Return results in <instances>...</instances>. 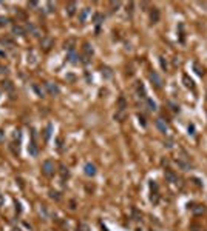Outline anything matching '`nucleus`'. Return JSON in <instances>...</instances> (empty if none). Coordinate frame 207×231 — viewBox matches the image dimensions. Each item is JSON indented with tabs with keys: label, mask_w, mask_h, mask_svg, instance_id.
I'll return each instance as SVG.
<instances>
[{
	"label": "nucleus",
	"mask_w": 207,
	"mask_h": 231,
	"mask_svg": "<svg viewBox=\"0 0 207 231\" xmlns=\"http://www.w3.org/2000/svg\"><path fill=\"white\" fill-rule=\"evenodd\" d=\"M33 88H34V91H36V93H37V96H39V97H43V94H45V91L42 90V88H39L37 85H34Z\"/></svg>",
	"instance_id": "33"
},
{
	"label": "nucleus",
	"mask_w": 207,
	"mask_h": 231,
	"mask_svg": "<svg viewBox=\"0 0 207 231\" xmlns=\"http://www.w3.org/2000/svg\"><path fill=\"white\" fill-rule=\"evenodd\" d=\"M178 28H179V40H181V42H184V25L182 23H179L178 25Z\"/></svg>",
	"instance_id": "31"
},
{
	"label": "nucleus",
	"mask_w": 207,
	"mask_h": 231,
	"mask_svg": "<svg viewBox=\"0 0 207 231\" xmlns=\"http://www.w3.org/2000/svg\"><path fill=\"white\" fill-rule=\"evenodd\" d=\"M114 120H118V122L125 120V111H116L114 113Z\"/></svg>",
	"instance_id": "26"
},
{
	"label": "nucleus",
	"mask_w": 207,
	"mask_h": 231,
	"mask_svg": "<svg viewBox=\"0 0 207 231\" xmlns=\"http://www.w3.org/2000/svg\"><path fill=\"white\" fill-rule=\"evenodd\" d=\"M82 50H84V56H82V62H84L85 65L90 63V59L93 57V46L90 45V43H84V46H82Z\"/></svg>",
	"instance_id": "1"
},
{
	"label": "nucleus",
	"mask_w": 207,
	"mask_h": 231,
	"mask_svg": "<svg viewBox=\"0 0 207 231\" xmlns=\"http://www.w3.org/2000/svg\"><path fill=\"white\" fill-rule=\"evenodd\" d=\"M51 131H53V125H46L45 131H43V137H45V140H50V137H51Z\"/></svg>",
	"instance_id": "27"
},
{
	"label": "nucleus",
	"mask_w": 207,
	"mask_h": 231,
	"mask_svg": "<svg viewBox=\"0 0 207 231\" xmlns=\"http://www.w3.org/2000/svg\"><path fill=\"white\" fill-rule=\"evenodd\" d=\"M88 14H90V8H84V9L79 12V22H80V23H85Z\"/></svg>",
	"instance_id": "19"
},
{
	"label": "nucleus",
	"mask_w": 207,
	"mask_h": 231,
	"mask_svg": "<svg viewBox=\"0 0 207 231\" xmlns=\"http://www.w3.org/2000/svg\"><path fill=\"white\" fill-rule=\"evenodd\" d=\"M189 134L195 136V125H189Z\"/></svg>",
	"instance_id": "42"
},
{
	"label": "nucleus",
	"mask_w": 207,
	"mask_h": 231,
	"mask_svg": "<svg viewBox=\"0 0 207 231\" xmlns=\"http://www.w3.org/2000/svg\"><path fill=\"white\" fill-rule=\"evenodd\" d=\"M110 6L113 8V11H118V8L121 6V2H110Z\"/></svg>",
	"instance_id": "38"
},
{
	"label": "nucleus",
	"mask_w": 207,
	"mask_h": 231,
	"mask_svg": "<svg viewBox=\"0 0 207 231\" xmlns=\"http://www.w3.org/2000/svg\"><path fill=\"white\" fill-rule=\"evenodd\" d=\"M8 23H9V19H8V17L0 16V26H2V28H3V26H6Z\"/></svg>",
	"instance_id": "34"
},
{
	"label": "nucleus",
	"mask_w": 207,
	"mask_h": 231,
	"mask_svg": "<svg viewBox=\"0 0 207 231\" xmlns=\"http://www.w3.org/2000/svg\"><path fill=\"white\" fill-rule=\"evenodd\" d=\"M176 164H178V166L181 169H184V171H189V169H190V164H189V162H185V160H182V159H176Z\"/></svg>",
	"instance_id": "20"
},
{
	"label": "nucleus",
	"mask_w": 207,
	"mask_h": 231,
	"mask_svg": "<svg viewBox=\"0 0 207 231\" xmlns=\"http://www.w3.org/2000/svg\"><path fill=\"white\" fill-rule=\"evenodd\" d=\"M182 83H184L185 88H190V90H193V88H195V83H193V80L187 76V74H184V76H182Z\"/></svg>",
	"instance_id": "14"
},
{
	"label": "nucleus",
	"mask_w": 207,
	"mask_h": 231,
	"mask_svg": "<svg viewBox=\"0 0 207 231\" xmlns=\"http://www.w3.org/2000/svg\"><path fill=\"white\" fill-rule=\"evenodd\" d=\"M172 105V110H173L175 113H179V106L178 105H175V103H170Z\"/></svg>",
	"instance_id": "44"
},
{
	"label": "nucleus",
	"mask_w": 207,
	"mask_h": 231,
	"mask_svg": "<svg viewBox=\"0 0 207 231\" xmlns=\"http://www.w3.org/2000/svg\"><path fill=\"white\" fill-rule=\"evenodd\" d=\"M2 139H3V131L0 130V140H2Z\"/></svg>",
	"instance_id": "49"
},
{
	"label": "nucleus",
	"mask_w": 207,
	"mask_h": 231,
	"mask_svg": "<svg viewBox=\"0 0 207 231\" xmlns=\"http://www.w3.org/2000/svg\"><path fill=\"white\" fill-rule=\"evenodd\" d=\"M53 45H54V40L51 37H43L42 42H40V46H42L43 51H50Z\"/></svg>",
	"instance_id": "6"
},
{
	"label": "nucleus",
	"mask_w": 207,
	"mask_h": 231,
	"mask_svg": "<svg viewBox=\"0 0 207 231\" xmlns=\"http://www.w3.org/2000/svg\"><path fill=\"white\" fill-rule=\"evenodd\" d=\"M28 153L30 156H33V157H37V154H39V149H37V145H36V140H31V143L28 146Z\"/></svg>",
	"instance_id": "9"
},
{
	"label": "nucleus",
	"mask_w": 207,
	"mask_h": 231,
	"mask_svg": "<svg viewBox=\"0 0 207 231\" xmlns=\"http://www.w3.org/2000/svg\"><path fill=\"white\" fill-rule=\"evenodd\" d=\"M193 70H195V72L198 74V76H203V74H204V70H203L201 66H199V63H198V62L193 63Z\"/></svg>",
	"instance_id": "29"
},
{
	"label": "nucleus",
	"mask_w": 207,
	"mask_h": 231,
	"mask_svg": "<svg viewBox=\"0 0 207 231\" xmlns=\"http://www.w3.org/2000/svg\"><path fill=\"white\" fill-rule=\"evenodd\" d=\"M136 93H138V96H139V97L145 99V88H144V85L141 82H136Z\"/></svg>",
	"instance_id": "16"
},
{
	"label": "nucleus",
	"mask_w": 207,
	"mask_h": 231,
	"mask_svg": "<svg viewBox=\"0 0 207 231\" xmlns=\"http://www.w3.org/2000/svg\"><path fill=\"white\" fill-rule=\"evenodd\" d=\"M193 182H195V183H196V185H198V187H201V185H203V183H201V180H199V179H196V177H195V179H193Z\"/></svg>",
	"instance_id": "45"
},
{
	"label": "nucleus",
	"mask_w": 207,
	"mask_h": 231,
	"mask_svg": "<svg viewBox=\"0 0 207 231\" xmlns=\"http://www.w3.org/2000/svg\"><path fill=\"white\" fill-rule=\"evenodd\" d=\"M60 176H62V179H67L68 176H70V173H68V168H65L64 165H60Z\"/></svg>",
	"instance_id": "30"
},
{
	"label": "nucleus",
	"mask_w": 207,
	"mask_h": 231,
	"mask_svg": "<svg viewBox=\"0 0 207 231\" xmlns=\"http://www.w3.org/2000/svg\"><path fill=\"white\" fill-rule=\"evenodd\" d=\"M0 56H5V52H2V51H0Z\"/></svg>",
	"instance_id": "51"
},
{
	"label": "nucleus",
	"mask_w": 207,
	"mask_h": 231,
	"mask_svg": "<svg viewBox=\"0 0 207 231\" xmlns=\"http://www.w3.org/2000/svg\"><path fill=\"white\" fill-rule=\"evenodd\" d=\"M2 88L5 91H12L14 90V85H12V82H9V80H3L2 82Z\"/></svg>",
	"instance_id": "24"
},
{
	"label": "nucleus",
	"mask_w": 207,
	"mask_h": 231,
	"mask_svg": "<svg viewBox=\"0 0 207 231\" xmlns=\"http://www.w3.org/2000/svg\"><path fill=\"white\" fill-rule=\"evenodd\" d=\"M28 6H33V8H34V6H37V2H30Z\"/></svg>",
	"instance_id": "47"
},
{
	"label": "nucleus",
	"mask_w": 207,
	"mask_h": 231,
	"mask_svg": "<svg viewBox=\"0 0 207 231\" xmlns=\"http://www.w3.org/2000/svg\"><path fill=\"white\" fill-rule=\"evenodd\" d=\"M164 177H165V180L170 182V183H178V176L172 171V169H169V168L164 171Z\"/></svg>",
	"instance_id": "5"
},
{
	"label": "nucleus",
	"mask_w": 207,
	"mask_h": 231,
	"mask_svg": "<svg viewBox=\"0 0 207 231\" xmlns=\"http://www.w3.org/2000/svg\"><path fill=\"white\" fill-rule=\"evenodd\" d=\"M12 34L14 36H25L26 31L23 26H20V25H12Z\"/></svg>",
	"instance_id": "12"
},
{
	"label": "nucleus",
	"mask_w": 207,
	"mask_h": 231,
	"mask_svg": "<svg viewBox=\"0 0 207 231\" xmlns=\"http://www.w3.org/2000/svg\"><path fill=\"white\" fill-rule=\"evenodd\" d=\"M42 174L46 176V177H51L54 174V164L51 160H45L42 164Z\"/></svg>",
	"instance_id": "2"
},
{
	"label": "nucleus",
	"mask_w": 207,
	"mask_h": 231,
	"mask_svg": "<svg viewBox=\"0 0 207 231\" xmlns=\"http://www.w3.org/2000/svg\"><path fill=\"white\" fill-rule=\"evenodd\" d=\"M102 76L105 77V79H111V77H113V71H111V68L104 66V68H102Z\"/></svg>",
	"instance_id": "23"
},
{
	"label": "nucleus",
	"mask_w": 207,
	"mask_h": 231,
	"mask_svg": "<svg viewBox=\"0 0 207 231\" xmlns=\"http://www.w3.org/2000/svg\"><path fill=\"white\" fill-rule=\"evenodd\" d=\"M145 102H147V106H148L150 111H156V103H155L153 99H145Z\"/></svg>",
	"instance_id": "28"
},
{
	"label": "nucleus",
	"mask_w": 207,
	"mask_h": 231,
	"mask_svg": "<svg viewBox=\"0 0 207 231\" xmlns=\"http://www.w3.org/2000/svg\"><path fill=\"white\" fill-rule=\"evenodd\" d=\"M190 231H201V227L196 225V223H192V225H190Z\"/></svg>",
	"instance_id": "39"
},
{
	"label": "nucleus",
	"mask_w": 207,
	"mask_h": 231,
	"mask_svg": "<svg viewBox=\"0 0 207 231\" xmlns=\"http://www.w3.org/2000/svg\"><path fill=\"white\" fill-rule=\"evenodd\" d=\"M50 197L54 200H60V194L57 191H50Z\"/></svg>",
	"instance_id": "35"
},
{
	"label": "nucleus",
	"mask_w": 207,
	"mask_h": 231,
	"mask_svg": "<svg viewBox=\"0 0 207 231\" xmlns=\"http://www.w3.org/2000/svg\"><path fill=\"white\" fill-rule=\"evenodd\" d=\"M25 31H26V32H30V34H33V36H39L37 28H36V26H34L33 23H30V22L25 25Z\"/></svg>",
	"instance_id": "15"
},
{
	"label": "nucleus",
	"mask_w": 207,
	"mask_h": 231,
	"mask_svg": "<svg viewBox=\"0 0 207 231\" xmlns=\"http://www.w3.org/2000/svg\"><path fill=\"white\" fill-rule=\"evenodd\" d=\"M150 202L153 203V205H158V202H159V193H158V191H151L150 193Z\"/></svg>",
	"instance_id": "22"
},
{
	"label": "nucleus",
	"mask_w": 207,
	"mask_h": 231,
	"mask_svg": "<svg viewBox=\"0 0 207 231\" xmlns=\"http://www.w3.org/2000/svg\"><path fill=\"white\" fill-rule=\"evenodd\" d=\"M159 63H161V68H162V70H164V71H167V62L164 60V57H162V56L159 57Z\"/></svg>",
	"instance_id": "36"
},
{
	"label": "nucleus",
	"mask_w": 207,
	"mask_h": 231,
	"mask_svg": "<svg viewBox=\"0 0 207 231\" xmlns=\"http://www.w3.org/2000/svg\"><path fill=\"white\" fill-rule=\"evenodd\" d=\"M150 189H151V191H158V189H159V188H158V183L155 180H150Z\"/></svg>",
	"instance_id": "37"
},
{
	"label": "nucleus",
	"mask_w": 207,
	"mask_h": 231,
	"mask_svg": "<svg viewBox=\"0 0 207 231\" xmlns=\"http://www.w3.org/2000/svg\"><path fill=\"white\" fill-rule=\"evenodd\" d=\"M36 62H37V60H36V54H34V52L31 51V52L28 54V63L34 65V63H36Z\"/></svg>",
	"instance_id": "32"
},
{
	"label": "nucleus",
	"mask_w": 207,
	"mask_h": 231,
	"mask_svg": "<svg viewBox=\"0 0 207 231\" xmlns=\"http://www.w3.org/2000/svg\"><path fill=\"white\" fill-rule=\"evenodd\" d=\"M84 173L88 176V177H93V176L96 174V166H94L93 164H90V162H88V164L84 165Z\"/></svg>",
	"instance_id": "7"
},
{
	"label": "nucleus",
	"mask_w": 207,
	"mask_h": 231,
	"mask_svg": "<svg viewBox=\"0 0 207 231\" xmlns=\"http://www.w3.org/2000/svg\"><path fill=\"white\" fill-rule=\"evenodd\" d=\"M133 216H135V220H141V214L138 213L136 208H133Z\"/></svg>",
	"instance_id": "40"
},
{
	"label": "nucleus",
	"mask_w": 207,
	"mask_h": 231,
	"mask_svg": "<svg viewBox=\"0 0 207 231\" xmlns=\"http://www.w3.org/2000/svg\"><path fill=\"white\" fill-rule=\"evenodd\" d=\"M74 43H76L74 39H68L67 42L64 43V48H65L68 52H71V51H74Z\"/></svg>",
	"instance_id": "18"
},
{
	"label": "nucleus",
	"mask_w": 207,
	"mask_h": 231,
	"mask_svg": "<svg viewBox=\"0 0 207 231\" xmlns=\"http://www.w3.org/2000/svg\"><path fill=\"white\" fill-rule=\"evenodd\" d=\"M138 119H139V123H141L142 126H145V119H144L142 116H138Z\"/></svg>",
	"instance_id": "43"
},
{
	"label": "nucleus",
	"mask_w": 207,
	"mask_h": 231,
	"mask_svg": "<svg viewBox=\"0 0 207 231\" xmlns=\"http://www.w3.org/2000/svg\"><path fill=\"white\" fill-rule=\"evenodd\" d=\"M76 9H77V3H76V2H70V3H67V14L70 16V17L76 14Z\"/></svg>",
	"instance_id": "10"
},
{
	"label": "nucleus",
	"mask_w": 207,
	"mask_h": 231,
	"mask_svg": "<svg viewBox=\"0 0 207 231\" xmlns=\"http://www.w3.org/2000/svg\"><path fill=\"white\" fill-rule=\"evenodd\" d=\"M0 72H2V74L5 72V74H6V72H8V68H3V66H0Z\"/></svg>",
	"instance_id": "46"
},
{
	"label": "nucleus",
	"mask_w": 207,
	"mask_h": 231,
	"mask_svg": "<svg viewBox=\"0 0 207 231\" xmlns=\"http://www.w3.org/2000/svg\"><path fill=\"white\" fill-rule=\"evenodd\" d=\"M67 59H68V62H70V63H77V62H79V60H77L79 57H77V54H76L74 51L68 52V57H67Z\"/></svg>",
	"instance_id": "25"
},
{
	"label": "nucleus",
	"mask_w": 207,
	"mask_h": 231,
	"mask_svg": "<svg viewBox=\"0 0 207 231\" xmlns=\"http://www.w3.org/2000/svg\"><path fill=\"white\" fill-rule=\"evenodd\" d=\"M116 108H118V111H125L127 108V100L124 96H119L118 97V102H116Z\"/></svg>",
	"instance_id": "8"
},
{
	"label": "nucleus",
	"mask_w": 207,
	"mask_h": 231,
	"mask_svg": "<svg viewBox=\"0 0 207 231\" xmlns=\"http://www.w3.org/2000/svg\"><path fill=\"white\" fill-rule=\"evenodd\" d=\"M156 128H158V130H159L162 134L167 133V123H165L162 119H156Z\"/></svg>",
	"instance_id": "13"
},
{
	"label": "nucleus",
	"mask_w": 207,
	"mask_h": 231,
	"mask_svg": "<svg viewBox=\"0 0 207 231\" xmlns=\"http://www.w3.org/2000/svg\"><path fill=\"white\" fill-rule=\"evenodd\" d=\"M93 22H94L96 28H98V31H99V26H101V23L104 22V14H101V12H96L94 17H93Z\"/></svg>",
	"instance_id": "17"
},
{
	"label": "nucleus",
	"mask_w": 207,
	"mask_h": 231,
	"mask_svg": "<svg viewBox=\"0 0 207 231\" xmlns=\"http://www.w3.org/2000/svg\"><path fill=\"white\" fill-rule=\"evenodd\" d=\"M46 8H48V9H46L48 12H53V11H54V5H53L51 2H48V3H46Z\"/></svg>",
	"instance_id": "41"
},
{
	"label": "nucleus",
	"mask_w": 207,
	"mask_h": 231,
	"mask_svg": "<svg viewBox=\"0 0 207 231\" xmlns=\"http://www.w3.org/2000/svg\"><path fill=\"white\" fill-rule=\"evenodd\" d=\"M190 208H192V213L195 214V216H199V214L204 213V207H203V205H193V207H190Z\"/></svg>",
	"instance_id": "21"
},
{
	"label": "nucleus",
	"mask_w": 207,
	"mask_h": 231,
	"mask_svg": "<svg viewBox=\"0 0 207 231\" xmlns=\"http://www.w3.org/2000/svg\"><path fill=\"white\" fill-rule=\"evenodd\" d=\"M150 20H151V23H158V22H159V9H158V8H151V11H150Z\"/></svg>",
	"instance_id": "11"
},
{
	"label": "nucleus",
	"mask_w": 207,
	"mask_h": 231,
	"mask_svg": "<svg viewBox=\"0 0 207 231\" xmlns=\"http://www.w3.org/2000/svg\"><path fill=\"white\" fill-rule=\"evenodd\" d=\"M45 90L51 94V96H57L60 93V88L56 83H51V82H45Z\"/></svg>",
	"instance_id": "4"
},
{
	"label": "nucleus",
	"mask_w": 207,
	"mask_h": 231,
	"mask_svg": "<svg viewBox=\"0 0 207 231\" xmlns=\"http://www.w3.org/2000/svg\"><path fill=\"white\" fill-rule=\"evenodd\" d=\"M102 231H108V230H107V227H104V225H102Z\"/></svg>",
	"instance_id": "50"
},
{
	"label": "nucleus",
	"mask_w": 207,
	"mask_h": 231,
	"mask_svg": "<svg viewBox=\"0 0 207 231\" xmlns=\"http://www.w3.org/2000/svg\"><path fill=\"white\" fill-rule=\"evenodd\" d=\"M148 77H150V80H151V83H153L156 88H162V79L159 77V74H158L156 71H150Z\"/></svg>",
	"instance_id": "3"
},
{
	"label": "nucleus",
	"mask_w": 207,
	"mask_h": 231,
	"mask_svg": "<svg viewBox=\"0 0 207 231\" xmlns=\"http://www.w3.org/2000/svg\"><path fill=\"white\" fill-rule=\"evenodd\" d=\"M2 205H3V196L0 194V207H2Z\"/></svg>",
	"instance_id": "48"
}]
</instances>
